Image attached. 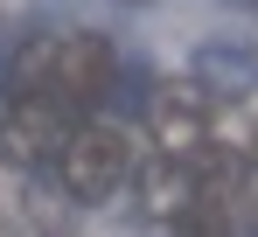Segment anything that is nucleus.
Here are the masks:
<instances>
[{"label":"nucleus","mask_w":258,"mask_h":237,"mask_svg":"<svg viewBox=\"0 0 258 237\" xmlns=\"http://www.w3.org/2000/svg\"><path fill=\"white\" fill-rule=\"evenodd\" d=\"M49 174L63 182V196L70 202H105L119 196V182L133 174V140L112 126V118H70V133H63V147L49 160Z\"/></svg>","instance_id":"2"},{"label":"nucleus","mask_w":258,"mask_h":237,"mask_svg":"<svg viewBox=\"0 0 258 237\" xmlns=\"http://www.w3.org/2000/svg\"><path fill=\"white\" fill-rule=\"evenodd\" d=\"M63 133H70V112L42 98V91H14L7 98V118H0V154L14 160V167H49L56 147H63Z\"/></svg>","instance_id":"3"},{"label":"nucleus","mask_w":258,"mask_h":237,"mask_svg":"<svg viewBox=\"0 0 258 237\" xmlns=\"http://www.w3.org/2000/svg\"><path fill=\"white\" fill-rule=\"evenodd\" d=\"M196 77H203V91H216V98H237V91H251V84H258V49L203 42V49H196Z\"/></svg>","instance_id":"4"},{"label":"nucleus","mask_w":258,"mask_h":237,"mask_svg":"<svg viewBox=\"0 0 258 237\" xmlns=\"http://www.w3.org/2000/svg\"><path fill=\"white\" fill-rule=\"evenodd\" d=\"M147 209H161V216H181L188 202H196V174L181 167L174 154H161V160H147Z\"/></svg>","instance_id":"5"},{"label":"nucleus","mask_w":258,"mask_h":237,"mask_svg":"<svg viewBox=\"0 0 258 237\" xmlns=\"http://www.w3.org/2000/svg\"><path fill=\"white\" fill-rule=\"evenodd\" d=\"M230 7H244V14H258V0H230Z\"/></svg>","instance_id":"6"},{"label":"nucleus","mask_w":258,"mask_h":237,"mask_svg":"<svg viewBox=\"0 0 258 237\" xmlns=\"http://www.w3.org/2000/svg\"><path fill=\"white\" fill-rule=\"evenodd\" d=\"M112 70H119L112 42H98V35H42V42H21V49H14L7 91H42V98H56L70 118H84V112L105 105Z\"/></svg>","instance_id":"1"}]
</instances>
